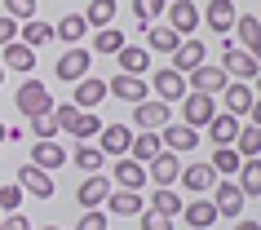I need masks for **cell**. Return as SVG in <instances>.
<instances>
[{"mask_svg": "<svg viewBox=\"0 0 261 230\" xmlns=\"http://www.w3.org/2000/svg\"><path fill=\"white\" fill-rule=\"evenodd\" d=\"M0 80H5V67H0Z\"/></svg>", "mask_w": 261, "mask_h": 230, "instance_id": "obj_55", "label": "cell"}, {"mask_svg": "<svg viewBox=\"0 0 261 230\" xmlns=\"http://www.w3.org/2000/svg\"><path fill=\"white\" fill-rule=\"evenodd\" d=\"M208 164H213V173H217V177H234V173H239V164H244V155H239L234 146H217Z\"/></svg>", "mask_w": 261, "mask_h": 230, "instance_id": "obj_32", "label": "cell"}, {"mask_svg": "<svg viewBox=\"0 0 261 230\" xmlns=\"http://www.w3.org/2000/svg\"><path fill=\"white\" fill-rule=\"evenodd\" d=\"M71 160L80 164L84 173H102V160H107V155H102L97 146H75V155H71Z\"/></svg>", "mask_w": 261, "mask_h": 230, "instance_id": "obj_40", "label": "cell"}, {"mask_svg": "<svg viewBox=\"0 0 261 230\" xmlns=\"http://www.w3.org/2000/svg\"><path fill=\"white\" fill-rule=\"evenodd\" d=\"M0 142H5V124H0Z\"/></svg>", "mask_w": 261, "mask_h": 230, "instance_id": "obj_54", "label": "cell"}, {"mask_svg": "<svg viewBox=\"0 0 261 230\" xmlns=\"http://www.w3.org/2000/svg\"><path fill=\"white\" fill-rule=\"evenodd\" d=\"M40 230H62V226H40Z\"/></svg>", "mask_w": 261, "mask_h": 230, "instance_id": "obj_53", "label": "cell"}, {"mask_svg": "<svg viewBox=\"0 0 261 230\" xmlns=\"http://www.w3.org/2000/svg\"><path fill=\"white\" fill-rule=\"evenodd\" d=\"M124 44H128V40H124V31H115V27L97 31V54H120Z\"/></svg>", "mask_w": 261, "mask_h": 230, "instance_id": "obj_42", "label": "cell"}, {"mask_svg": "<svg viewBox=\"0 0 261 230\" xmlns=\"http://www.w3.org/2000/svg\"><path fill=\"white\" fill-rule=\"evenodd\" d=\"M18 203H22V186H0V208L5 213H18Z\"/></svg>", "mask_w": 261, "mask_h": 230, "instance_id": "obj_45", "label": "cell"}, {"mask_svg": "<svg viewBox=\"0 0 261 230\" xmlns=\"http://www.w3.org/2000/svg\"><path fill=\"white\" fill-rule=\"evenodd\" d=\"M115 58H120V71H124V75H142V71L151 67V49H146V44H124Z\"/></svg>", "mask_w": 261, "mask_h": 230, "instance_id": "obj_26", "label": "cell"}, {"mask_svg": "<svg viewBox=\"0 0 261 230\" xmlns=\"http://www.w3.org/2000/svg\"><path fill=\"white\" fill-rule=\"evenodd\" d=\"M226 84H230V75H226L221 67H213V62H199V67L186 75V89H195V93H208V97H217Z\"/></svg>", "mask_w": 261, "mask_h": 230, "instance_id": "obj_6", "label": "cell"}, {"mask_svg": "<svg viewBox=\"0 0 261 230\" xmlns=\"http://www.w3.org/2000/svg\"><path fill=\"white\" fill-rule=\"evenodd\" d=\"M27 164H36V168H44V173H58V168L67 164V150L58 146L54 137H36V146H31Z\"/></svg>", "mask_w": 261, "mask_h": 230, "instance_id": "obj_9", "label": "cell"}, {"mask_svg": "<svg viewBox=\"0 0 261 230\" xmlns=\"http://www.w3.org/2000/svg\"><path fill=\"white\" fill-rule=\"evenodd\" d=\"M248 54H252V58H257V62H261V36H257V40H252V44H248Z\"/></svg>", "mask_w": 261, "mask_h": 230, "instance_id": "obj_51", "label": "cell"}, {"mask_svg": "<svg viewBox=\"0 0 261 230\" xmlns=\"http://www.w3.org/2000/svg\"><path fill=\"white\" fill-rule=\"evenodd\" d=\"M107 208H111V217H142L146 213V199H142L138 190H111L107 195Z\"/></svg>", "mask_w": 261, "mask_h": 230, "instance_id": "obj_19", "label": "cell"}, {"mask_svg": "<svg viewBox=\"0 0 261 230\" xmlns=\"http://www.w3.org/2000/svg\"><path fill=\"white\" fill-rule=\"evenodd\" d=\"M107 89L120 97V102H133V107H138V102H146V80H138V75H124V71L107 84Z\"/></svg>", "mask_w": 261, "mask_h": 230, "instance_id": "obj_24", "label": "cell"}, {"mask_svg": "<svg viewBox=\"0 0 261 230\" xmlns=\"http://www.w3.org/2000/svg\"><path fill=\"white\" fill-rule=\"evenodd\" d=\"M186 190H195V195H204V190L217 186V173H213V164H181V177H177Z\"/></svg>", "mask_w": 261, "mask_h": 230, "instance_id": "obj_18", "label": "cell"}, {"mask_svg": "<svg viewBox=\"0 0 261 230\" xmlns=\"http://www.w3.org/2000/svg\"><path fill=\"white\" fill-rule=\"evenodd\" d=\"M89 67H93V54H89V49H84V44H71V49H62V58H58V80H84V75H89Z\"/></svg>", "mask_w": 261, "mask_h": 230, "instance_id": "obj_5", "label": "cell"}, {"mask_svg": "<svg viewBox=\"0 0 261 230\" xmlns=\"http://www.w3.org/2000/svg\"><path fill=\"white\" fill-rule=\"evenodd\" d=\"M0 67H9V71H22V75H31V71H36V49H31V44H22V40L5 44V62H0Z\"/></svg>", "mask_w": 261, "mask_h": 230, "instance_id": "obj_25", "label": "cell"}, {"mask_svg": "<svg viewBox=\"0 0 261 230\" xmlns=\"http://www.w3.org/2000/svg\"><path fill=\"white\" fill-rule=\"evenodd\" d=\"M221 102H226V115H248L252 102H257V93H252L248 80H230L226 89H221Z\"/></svg>", "mask_w": 261, "mask_h": 230, "instance_id": "obj_13", "label": "cell"}, {"mask_svg": "<svg viewBox=\"0 0 261 230\" xmlns=\"http://www.w3.org/2000/svg\"><path fill=\"white\" fill-rule=\"evenodd\" d=\"M146 177H151L155 186H173L181 177V164H177V150H160L151 164H146Z\"/></svg>", "mask_w": 261, "mask_h": 230, "instance_id": "obj_16", "label": "cell"}, {"mask_svg": "<svg viewBox=\"0 0 261 230\" xmlns=\"http://www.w3.org/2000/svg\"><path fill=\"white\" fill-rule=\"evenodd\" d=\"M252 84H257V89H252V93H257V97H261V71H257V80H252Z\"/></svg>", "mask_w": 261, "mask_h": 230, "instance_id": "obj_52", "label": "cell"}, {"mask_svg": "<svg viewBox=\"0 0 261 230\" xmlns=\"http://www.w3.org/2000/svg\"><path fill=\"white\" fill-rule=\"evenodd\" d=\"M234 182H239V190H244L248 199H252V195H261V155H252V160H244V164H239Z\"/></svg>", "mask_w": 261, "mask_h": 230, "instance_id": "obj_29", "label": "cell"}, {"mask_svg": "<svg viewBox=\"0 0 261 230\" xmlns=\"http://www.w3.org/2000/svg\"><path fill=\"white\" fill-rule=\"evenodd\" d=\"M168 58H173V62H168L173 71H181V75H191V71L199 67V62H204V44H199V40H181V44H177V49H173Z\"/></svg>", "mask_w": 261, "mask_h": 230, "instance_id": "obj_22", "label": "cell"}, {"mask_svg": "<svg viewBox=\"0 0 261 230\" xmlns=\"http://www.w3.org/2000/svg\"><path fill=\"white\" fill-rule=\"evenodd\" d=\"M128 146H133V129L128 124H102V133H97V150L102 155H128Z\"/></svg>", "mask_w": 261, "mask_h": 230, "instance_id": "obj_8", "label": "cell"}, {"mask_svg": "<svg viewBox=\"0 0 261 230\" xmlns=\"http://www.w3.org/2000/svg\"><path fill=\"white\" fill-rule=\"evenodd\" d=\"M160 142H164V150H195L199 146V129H191V124H164Z\"/></svg>", "mask_w": 261, "mask_h": 230, "instance_id": "obj_21", "label": "cell"}, {"mask_svg": "<svg viewBox=\"0 0 261 230\" xmlns=\"http://www.w3.org/2000/svg\"><path fill=\"white\" fill-rule=\"evenodd\" d=\"M164 150V142H160V133H133V146H128V155L138 164H151L155 155Z\"/></svg>", "mask_w": 261, "mask_h": 230, "instance_id": "obj_31", "label": "cell"}, {"mask_svg": "<svg viewBox=\"0 0 261 230\" xmlns=\"http://www.w3.org/2000/svg\"><path fill=\"white\" fill-rule=\"evenodd\" d=\"M18 186H22V195L49 199V195H54V177L44 173V168H36V164H22V168H18Z\"/></svg>", "mask_w": 261, "mask_h": 230, "instance_id": "obj_15", "label": "cell"}, {"mask_svg": "<svg viewBox=\"0 0 261 230\" xmlns=\"http://www.w3.org/2000/svg\"><path fill=\"white\" fill-rule=\"evenodd\" d=\"M248 115H252V124H257V129H261V97H257V102H252V111H248Z\"/></svg>", "mask_w": 261, "mask_h": 230, "instance_id": "obj_50", "label": "cell"}, {"mask_svg": "<svg viewBox=\"0 0 261 230\" xmlns=\"http://www.w3.org/2000/svg\"><path fill=\"white\" fill-rule=\"evenodd\" d=\"M138 221H142V230H173V217L155 213V208H146V213H142Z\"/></svg>", "mask_w": 261, "mask_h": 230, "instance_id": "obj_44", "label": "cell"}, {"mask_svg": "<svg viewBox=\"0 0 261 230\" xmlns=\"http://www.w3.org/2000/svg\"><path fill=\"white\" fill-rule=\"evenodd\" d=\"M208 137L217 142V146H234V137H239V115H213L208 120Z\"/></svg>", "mask_w": 261, "mask_h": 230, "instance_id": "obj_27", "label": "cell"}, {"mask_svg": "<svg viewBox=\"0 0 261 230\" xmlns=\"http://www.w3.org/2000/svg\"><path fill=\"white\" fill-rule=\"evenodd\" d=\"M177 107H181V124H191V129H208V120L217 115V102L208 93H195V89L181 97Z\"/></svg>", "mask_w": 261, "mask_h": 230, "instance_id": "obj_4", "label": "cell"}, {"mask_svg": "<svg viewBox=\"0 0 261 230\" xmlns=\"http://www.w3.org/2000/svg\"><path fill=\"white\" fill-rule=\"evenodd\" d=\"M0 14H9L14 22H31V18H36V0H5Z\"/></svg>", "mask_w": 261, "mask_h": 230, "instance_id": "obj_41", "label": "cell"}, {"mask_svg": "<svg viewBox=\"0 0 261 230\" xmlns=\"http://www.w3.org/2000/svg\"><path fill=\"white\" fill-rule=\"evenodd\" d=\"M0 230H31V226L22 213H9V217H0Z\"/></svg>", "mask_w": 261, "mask_h": 230, "instance_id": "obj_48", "label": "cell"}, {"mask_svg": "<svg viewBox=\"0 0 261 230\" xmlns=\"http://www.w3.org/2000/svg\"><path fill=\"white\" fill-rule=\"evenodd\" d=\"M75 230H107V213H102V208H89V213L80 217V226Z\"/></svg>", "mask_w": 261, "mask_h": 230, "instance_id": "obj_46", "label": "cell"}, {"mask_svg": "<svg viewBox=\"0 0 261 230\" xmlns=\"http://www.w3.org/2000/svg\"><path fill=\"white\" fill-rule=\"evenodd\" d=\"M164 9H168V0H133V22H138V27L146 31V27L155 22V18L164 14Z\"/></svg>", "mask_w": 261, "mask_h": 230, "instance_id": "obj_37", "label": "cell"}, {"mask_svg": "<svg viewBox=\"0 0 261 230\" xmlns=\"http://www.w3.org/2000/svg\"><path fill=\"white\" fill-rule=\"evenodd\" d=\"M146 208H155V213H164V217H181V208H186V203H181V195H177L173 186H155Z\"/></svg>", "mask_w": 261, "mask_h": 230, "instance_id": "obj_28", "label": "cell"}, {"mask_svg": "<svg viewBox=\"0 0 261 230\" xmlns=\"http://www.w3.org/2000/svg\"><path fill=\"white\" fill-rule=\"evenodd\" d=\"M234 27H239V49H248V44L261 36V22L252 14H239V18H234Z\"/></svg>", "mask_w": 261, "mask_h": 230, "instance_id": "obj_43", "label": "cell"}, {"mask_svg": "<svg viewBox=\"0 0 261 230\" xmlns=\"http://www.w3.org/2000/svg\"><path fill=\"white\" fill-rule=\"evenodd\" d=\"M181 44V36L173 27H146V49H155V54H173Z\"/></svg>", "mask_w": 261, "mask_h": 230, "instance_id": "obj_34", "label": "cell"}, {"mask_svg": "<svg viewBox=\"0 0 261 230\" xmlns=\"http://www.w3.org/2000/svg\"><path fill=\"white\" fill-rule=\"evenodd\" d=\"M14 107L22 111V115H44V111H54V97H49V89H44V80H22L14 93Z\"/></svg>", "mask_w": 261, "mask_h": 230, "instance_id": "obj_1", "label": "cell"}, {"mask_svg": "<svg viewBox=\"0 0 261 230\" xmlns=\"http://www.w3.org/2000/svg\"><path fill=\"white\" fill-rule=\"evenodd\" d=\"M84 31H89V22H84V14H62V22L54 27V36H62V44H80Z\"/></svg>", "mask_w": 261, "mask_h": 230, "instance_id": "obj_33", "label": "cell"}, {"mask_svg": "<svg viewBox=\"0 0 261 230\" xmlns=\"http://www.w3.org/2000/svg\"><path fill=\"white\" fill-rule=\"evenodd\" d=\"M31 133H36V137H58V133H62L58 107H54V111H44V115H31Z\"/></svg>", "mask_w": 261, "mask_h": 230, "instance_id": "obj_39", "label": "cell"}, {"mask_svg": "<svg viewBox=\"0 0 261 230\" xmlns=\"http://www.w3.org/2000/svg\"><path fill=\"white\" fill-rule=\"evenodd\" d=\"M151 84H155V93H160V102H181V97L191 93V89H186V75H181V71H173V67L155 71Z\"/></svg>", "mask_w": 261, "mask_h": 230, "instance_id": "obj_12", "label": "cell"}, {"mask_svg": "<svg viewBox=\"0 0 261 230\" xmlns=\"http://www.w3.org/2000/svg\"><path fill=\"white\" fill-rule=\"evenodd\" d=\"M168 27L177 31V36H191L195 27H199V5H191V0H168Z\"/></svg>", "mask_w": 261, "mask_h": 230, "instance_id": "obj_14", "label": "cell"}, {"mask_svg": "<svg viewBox=\"0 0 261 230\" xmlns=\"http://www.w3.org/2000/svg\"><path fill=\"white\" fill-rule=\"evenodd\" d=\"M221 71L230 75V80H257V71H261V62L248 49H239V44H226V54H221Z\"/></svg>", "mask_w": 261, "mask_h": 230, "instance_id": "obj_3", "label": "cell"}, {"mask_svg": "<svg viewBox=\"0 0 261 230\" xmlns=\"http://www.w3.org/2000/svg\"><path fill=\"white\" fill-rule=\"evenodd\" d=\"M234 150H239L244 160L261 155V129H257V124H248V129H239V137H234Z\"/></svg>", "mask_w": 261, "mask_h": 230, "instance_id": "obj_38", "label": "cell"}, {"mask_svg": "<svg viewBox=\"0 0 261 230\" xmlns=\"http://www.w3.org/2000/svg\"><path fill=\"white\" fill-rule=\"evenodd\" d=\"M58 120H62V133H71V137H93V133H102V124H97V111H80L75 102H67V107H58Z\"/></svg>", "mask_w": 261, "mask_h": 230, "instance_id": "obj_2", "label": "cell"}, {"mask_svg": "<svg viewBox=\"0 0 261 230\" xmlns=\"http://www.w3.org/2000/svg\"><path fill=\"white\" fill-rule=\"evenodd\" d=\"M84 22H89V27H111V22H115V0H93V5H89V9H84Z\"/></svg>", "mask_w": 261, "mask_h": 230, "instance_id": "obj_36", "label": "cell"}, {"mask_svg": "<svg viewBox=\"0 0 261 230\" xmlns=\"http://www.w3.org/2000/svg\"><path fill=\"white\" fill-rule=\"evenodd\" d=\"M133 120H138V133H160L168 124V102H138Z\"/></svg>", "mask_w": 261, "mask_h": 230, "instance_id": "obj_20", "label": "cell"}, {"mask_svg": "<svg viewBox=\"0 0 261 230\" xmlns=\"http://www.w3.org/2000/svg\"><path fill=\"white\" fill-rule=\"evenodd\" d=\"M230 230H261V221H244V217H239V221H234Z\"/></svg>", "mask_w": 261, "mask_h": 230, "instance_id": "obj_49", "label": "cell"}, {"mask_svg": "<svg viewBox=\"0 0 261 230\" xmlns=\"http://www.w3.org/2000/svg\"><path fill=\"white\" fill-rule=\"evenodd\" d=\"M181 217H186L195 230H208L213 221H217V208H213V199H191L186 208H181Z\"/></svg>", "mask_w": 261, "mask_h": 230, "instance_id": "obj_30", "label": "cell"}, {"mask_svg": "<svg viewBox=\"0 0 261 230\" xmlns=\"http://www.w3.org/2000/svg\"><path fill=\"white\" fill-rule=\"evenodd\" d=\"M18 40L31 44V49H36V44H49V40H54V27H49V22H40V18H31V22H22V27H18Z\"/></svg>", "mask_w": 261, "mask_h": 230, "instance_id": "obj_35", "label": "cell"}, {"mask_svg": "<svg viewBox=\"0 0 261 230\" xmlns=\"http://www.w3.org/2000/svg\"><path fill=\"white\" fill-rule=\"evenodd\" d=\"M107 93H111L107 80H89V75H84V80H75V107H80V111H97Z\"/></svg>", "mask_w": 261, "mask_h": 230, "instance_id": "obj_23", "label": "cell"}, {"mask_svg": "<svg viewBox=\"0 0 261 230\" xmlns=\"http://www.w3.org/2000/svg\"><path fill=\"white\" fill-rule=\"evenodd\" d=\"M111 190H115V182H111V177H102V173H89V177H84V186L75 190V199H80L84 208H102Z\"/></svg>", "mask_w": 261, "mask_h": 230, "instance_id": "obj_17", "label": "cell"}, {"mask_svg": "<svg viewBox=\"0 0 261 230\" xmlns=\"http://www.w3.org/2000/svg\"><path fill=\"white\" fill-rule=\"evenodd\" d=\"M111 182L120 190H138V186H146L151 177H146V164H138L133 155H120L115 160V173H111Z\"/></svg>", "mask_w": 261, "mask_h": 230, "instance_id": "obj_11", "label": "cell"}, {"mask_svg": "<svg viewBox=\"0 0 261 230\" xmlns=\"http://www.w3.org/2000/svg\"><path fill=\"white\" fill-rule=\"evenodd\" d=\"M18 27H22V22H14L9 14H0V44H14L18 40Z\"/></svg>", "mask_w": 261, "mask_h": 230, "instance_id": "obj_47", "label": "cell"}, {"mask_svg": "<svg viewBox=\"0 0 261 230\" xmlns=\"http://www.w3.org/2000/svg\"><path fill=\"white\" fill-rule=\"evenodd\" d=\"M217 195H213V208H217V217H230V221H239L244 217V203H248V195L239 190V182H217Z\"/></svg>", "mask_w": 261, "mask_h": 230, "instance_id": "obj_7", "label": "cell"}, {"mask_svg": "<svg viewBox=\"0 0 261 230\" xmlns=\"http://www.w3.org/2000/svg\"><path fill=\"white\" fill-rule=\"evenodd\" d=\"M234 0H208L204 14H199V22H208V31H217V36H226V31H234Z\"/></svg>", "mask_w": 261, "mask_h": 230, "instance_id": "obj_10", "label": "cell"}]
</instances>
